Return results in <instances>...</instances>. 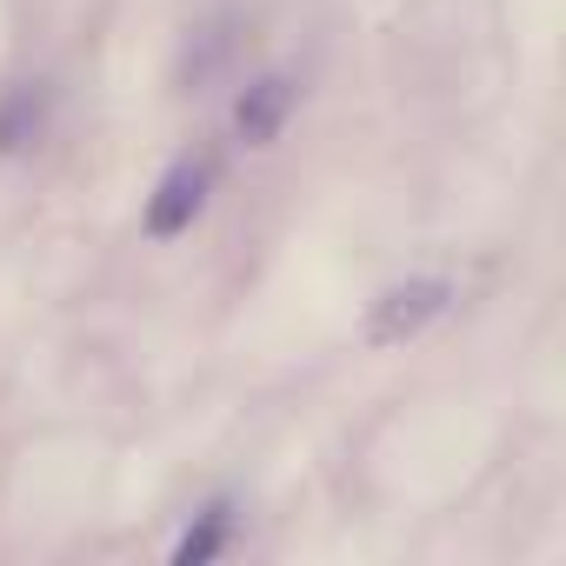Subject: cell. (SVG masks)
<instances>
[{"instance_id": "cell-2", "label": "cell", "mask_w": 566, "mask_h": 566, "mask_svg": "<svg viewBox=\"0 0 566 566\" xmlns=\"http://www.w3.org/2000/svg\"><path fill=\"white\" fill-rule=\"evenodd\" d=\"M301 107V81L294 74H260L253 87H240L233 101V134L247 147H273V134L287 127V114Z\"/></svg>"}, {"instance_id": "cell-5", "label": "cell", "mask_w": 566, "mask_h": 566, "mask_svg": "<svg viewBox=\"0 0 566 566\" xmlns=\"http://www.w3.org/2000/svg\"><path fill=\"white\" fill-rule=\"evenodd\" d=\"M220 539H227V506H207V513H200V526H187V533H180L174 559H180V566H200V559H213V553H220Z\"/></svg>"}, {"instance_id": "cell-4", "label": "cell", "mask_w": 566, "mask_h": 566, "mask_svg": "<svg viewBox=\"0 0 566 566\" xmlns=\"http://www.w3.org/2000/svg\"><path fill=\"white\" fill-rule=\"evenodd\" d=\"M41 127H48V87L41 81L8 87V101H0V154H21L28 140H41Z\"/></svg>"}, {"instance_id": "cell-3", "label": "cell", "mask_w": 566, "mask_h": 566, "mask_svg": "<svg viewBox=\"0 0 566 566\" xmlns=\"http://www.w3.org/2000/svg\"><path fill=\"white\" fill-rule=\"evenodd\" d=\"M207 187H213V174H207L200 160H180V167L154 187V200H147V233H154V240L187 233V227L200 220V207H207Z\"/></svg>"}, {"instance_id": "cell-1", "label": "cell", "mask_w": 566, "mask_h": 566, "mask_svg": "<svg viewBox=\"0 0 566 566\" xmlns=\"http://www.w3.org/2000/svg\"><path fill=\"white\" fill-rule=\"evenodd\" d=\"M447 280H407V287H387L380 301H374V321H367V340L374 347H400V340H413L427 321H440L447 314Z\"/></svg>"}]
</instances>
